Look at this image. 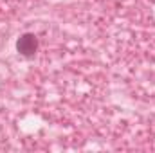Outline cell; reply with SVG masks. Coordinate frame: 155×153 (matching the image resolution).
<instances>
[{
    "label": "cell",
    "mask_w": 155,
    "mask_h": 153,
    "mask_svg": "<svg viewBox=\"0 0 155 153\" xmlns=\"http://www.w3.org/2000/svg\"><path fill=\"white\" fill-rule=\"evenodd\" d=\"M16 50H18V54H22L25 58H33L38 50V38L33 33H24L16 40Z\"/></svg>",
    "instance_id": "obj_1"
}]
</instances>
